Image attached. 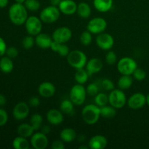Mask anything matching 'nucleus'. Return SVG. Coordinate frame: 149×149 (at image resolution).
Returning a JSON list of instances; mask_svg holds the SVG:
<instances>
[{
	"mask_svg": "<svg viewBox=\"0 0 149 149\" xmlns=\"http://www.w3.org/2000/svg\"><path fill=\"white\" fill-rule=\"evenodd\" d=\"M72 37V31L67 26H61L53 31L52 38L53 41L59 43H66Z\"/></svg>",
	"mask_w": 149,
	"mask_h": 149,
	"instance_id": "obj_10",
	"label": "nucleus"
},
{
	"mask_svg": "<svg viewBox=\"0 0 149 149\" xmlns=\"http://www.w3.org/2000/svg\"><path fill=\"white\" fill-rule=\"evenodd\" d=\"M109 103L115 109H122L127 103L126 95L121 89H114L109 95Z\"/></svg>",
	"mask_w": 149,
	"mask_h": 149,
	"instance_id": "obj_7",
	"label": "nucleus"
},
{
	"mask_svg": "<svg viewBox=\"0 0 149 149\" xmlns=\"http://www.w3.org/2000/svg\"><path fill=\"white\" fill-rule=\"evenodd\" d=\"M100 116L102 117L107 118V119H109V118H113L116 116V109L114 107H113L112 106H102V107H100Z\"/></svg>",
	"mask_w": 149,
	"mask_h": 149,
	"instance_id": "obj_31",
	"label": "nucleus"
},
{
	"mask_svg": "<svg viewBox=\"0 0 149 149\" xmlns=\"http://www.w3.org/2000/svg\"><path fill=\"white\" fill-rule=\"evenodd\" d=\"M25 27L29 35L36 36L42 32V21L40 17L36 16H29L25 23Z\"/></svg>",
	"mask_w": 149,
	"mask_h": 149,
	"instance_id": "obj_8",
	"label": "nucleus"
},
{
	"mask_svg": "<svg viewBox=\"0 0 149 149\" xmlns=\"http://www.w3.org/2000/svg\"><path fill=\"white\" fill-rule=\"evenodd\" d=\"M51 130V128L49 125H44L41 127V132H43L45 135H47V134L49 133Z\"/></svg>",
	"mask_w": 149,
	"mask_h": 149,
	"instance_id": "obj_46",
	"label": "nucleus"
},
{
	"mask_svg": "<svg viewBox=\"0 0 149 149\" xmlns=\"http://www.w3.org/2000/svg\"><path fill=\"white\" fill-rule=\"evenodd\" d=\"M60 138L63 142L71 143L77 138V132L72 128H65L61 130Z\"/></svg>",
	"mask_w": 149,
	"mask_h": 149,
	"instance_id": "obj_26",
	"label": "nucleus"
},
{
	"mask_svg": "<svg viewBox=\"0 0 149 149\" xmlns=\"http://www.w3.org/2000/svg\"><path fill=\"white\" fill-rule=\"evenodd\" d=\"M55 87L52 83L45 81L41 83L38 87V93L39 95L45 98L52 97L55 93Z\"/></svg>",
	"mask_w": 149,
	"mask_h": 149,
	"instance_id": "obj_15",
	"label": "nucleus"
},
{
	"mask_svg": "<svg viewBox=\"0 0 149 149\" xmlns=\"http://www.w3.org/2000/svg\"><path fill=\"white\" fill-rule=\"evenodd\" d=\"M103 66V63L102 61L98 58H92L88 61L86 64V70L88 72L89 75L91 76L93 74H96L102 70Z\"/></svg>",
	"mask_w": 149,
	"mask_h": 149,
	"instance_id": "obj_20",
	"label": "nucleus"
},
{
	"mask_svg": "<svg viewBox=\"0 0 149 149\" xmlns=\"http://www.w3.org/2000/svg\"><path fill=\"white\" fill-rule=\"evenodd\" d=\"M98 86L95 83H91V84H88L87 88H86L87 94H88L90 96H95L98 93Z\"/></svg>",
	"mask_w": 149,
	"mask_h": 149,
	"instance_id": "obj_40",
	"label": "nucleus"
},
{
	"mask_svg": "<svg viewBox=\"0 0 149 149\" xmlns=\"http://www.w3.org/2000/svg\"><path fill=\"white\" fill-rule=\"evenodd\" d=\"M15 2L17 3H20V4H24L25 1H26V0H15Z\"/></svg>",
	"mask_w": 149,
	"mask_h": 149,
	"instance_id": "obj_50",
	"label": "nucleus"
},
{
	"mask_svg": "<svg viewBox=\"0 0 149 149\" xmlns=\"http://www.w3.org/2000/svg\"><path fill=\"white\" fill-rule=\"evenodd\" d=\"M8 121V113L4 109H0V127L4 126Z\"/></svg>",
	"mask_w": 149,
	"mask_h": 149,
	"instance_id": "obj_42",
	"label": "nucleus"
},
{
	"mask_svg": "<svg viewBox=\"0 0 149 149\" xmlns=\"http://www.w3.org/2000/svg\"><path fill=\"white\" fill-rule=\"evenodd\" d=\"M7 99L6 97L2 94H0V106H3L6 104Z\"/></svg>",
	"mask_w": 149,
	"mask_h": 149,
	"instance_id": "obj_47",
	"label": "nucleus"
},
{
	"mask_svg": "<svg viewBox=\"0 0 149 149\" xmlns=\"http://www.w3.org/2000/svg\"><path fill=\"white\" fill-rule=\"evenodd\" d=\"M61 15V11L59 8L55 6H48L41 11V20L45 23H53L59 19Z\"/></svg>",
	"mask_w": 149,
	"mask_h": 149,
	"instance_id": "obj_6",
	"label": "nucleus"
},
{
	"mask_svg": "<svg viewBox=\"0 0 149 149\" xmlns=\"http://www.w3.org/2000/svg\"><path fill=\"white\" fill-rule=\"evenodd\" d=\"M133 77L138 81H143L146 77V72L141 68H137L132 74Z\"/></svg>",
	"mask_w": 149,
	"mask_h": 149,
	"instance_id": "obj_38",
	"label": "nucleus"
},
{
	"mask_svg": "<svg viewBox=\"0 0 149 149\" xmlns=\"http://www.w3.org/2000/svg\"><path fill=\"white\" fill-rule=\"evenodd\" d=\"M77 13L78 15L81 18H88L91 15V7L87 2L82 1L77 4Z\"/></svg>",
	"mask_w": 149,
	"mask_h": 149,
	"instance_id": "obj_25",
	"label": "nucleus"
},
{
	"mask_svg": "<svg viewBox=\"0 0 149 149\" xmlns=\"http://www.w3.org/2000/svg\"><path fill=\"white\" fill-rule=\"evenodd\" d=\"M30 143L35 149H45L49 144V140L47 135L42 132H38L33 133L31 137Z\"/></svg>",
	"mask_w": 149,
	"mask_h": 149,
	"instance_id": "obj_12",
	"label": "nucleus"
},
{
	"mask_svg": "<svg viewBox=\"0 0 149 149\" xmlns=\"http://www.w3.org/2000/svg\"><path fill=\"white\" fill-rule=\"evenodd\" d=\"M137 68V62L130 57H124L117 62V69L122 75H132Z\"/></svg>",
	"mask_w": 149,
	"mask_h": 149,
	"instance_id": "obj_4",
	"label": "nucleus"
},
{
	"mask_svg": "<svg viewBox=\"0 0 149 149\" xmlns=\"http://www.w3.org/2000/svg\"><path fill=\"white\" fill-rule=\"evenodd\" d=\"M34 44L35 38H33V36H31V35L29 34L28 36H25L23 38V41H22V46L26 49H29L31 47H33Z\"/></svg>",
	"mask_w": 149,
	"mask_h": 149,
	"instance_id": "obj_36",
	"label": "nucleus"
},
{
	"mask_svg": "<svg viewBox=\"0 0 149 149\" xmlns=\"http://www.w3.org/2000/svg\"><path fill=\"white\" fill-rule=\"evenodd\" d=\"M87 91L83 84H77L71 87L69 93V98L76 106H81L86 100Z\"/></svg>",
	"mask_w": 149,
	"mask_h": 149,
	"instance_id": "obj_5",
	"label": "nucleus"
},
{
	"mask_svg": "<svg viewBox=\"0 0 149 149\" xmlns=\"http://www.w3.org/2000/svg\"><path fill=\"white\" fill-rule=\"evenodd\" d=\"M34 130L32 127L31 124L23 123L18 126L17 129V134L19 136L23 137V138H31L34 133Z\"/></svg>",
	"mask_w": 149,
	"mask_h": 149,
	"instance_id": "obj_24",
	"label": "nucleus"
},
{
	"mask_svg": "<svg viewBox=\"0 0 149 149\" xmlns=\"http://www.w3.org/2000/svg\"><path fill=\"white\" fill-rule=\"evenodd\" d=\"M53 39L48 34L45 33H39L35 37V44L36 46L42 49L50 48Z\"/></svg>",
	"mask_w": 149,
	"mask_h": 149,
	"instance_id": "obj_19",
	"label": "nucleus"
},
{
	"mask_svg": "<svg viewBox=\"0 0 149 149\" xmlns=\"http://www.w3.org/2000/svg\"><path fill=\"white\" fill-rule=\"evenodd\" d=\"M9 3V0H0V8H4Z\"/></svg>",
	"mask_w": 149,
	"mask_h": 149,
	"instance_id": "obj_48",
	"label": "nucleus"
},
{
	"mask_svg": "<svg viewBox=\"0 0 149 149\" xmlns=\"http://www.w3.org/2000/svg\"><path fill=\"white\" fill-rule=\"evenodd\" d=\"M74 104L70 99L63 100L60 105V109L61 111L68 115H71L74 113Z\"/></svg>",
	"mask_w": 149,
	"mask_h": 149,
	"instance_id": "obj_30",
	"label": "nucleus"
},
{
	"mask_svg": "<svg viewBox=\"0 0 149 149\" xmlns=\"http://www.w3.org/2000/svg\"><path fill=\"white\" fill-rule=\"evenodd\" d=\"M101 85L102 87L106 91H111L115 89L114 84L110 79H103L101 81Z\"/></svg>",
	"mask_w": 149,
	"mask_h": 149,
	"instance_id": "obj_39",
	"label": "nucleus"
},
{
	"mask_svg": "<svg viewBox=\"0 0 149 149\" xmlns=\"http://www.w3.org/2000/svg\"><path fill=\"white\" fill-rule=\"evenodd\" d=\"M85 1H89V0H85Z\"/></svg>",
	"mask_w": 149,
	"mask_h": 149,
	"instance_id": "obj_53",
	"label": "nucleus"
},
{
	"mask_svg": "<svg viewBox=\"0 0 149 149\" xmlns=\"http://www.w3.org/2000/svg\"><path fill=\"white\" fill-rule=\"evenodd\" d=\"M146 104L149 106V93L146 95Z\"/></svg>",
	"mask_w": 149,
	"mask_h": 149,
	"instance_id": "obj_51",
	"label": "nucleus"
},
{
	"mask_svg": "<svg viewBox=\"0 0 149 149\" xmlns=\"http://www.w3.org/2000/svg\"><path fill=\"white\" fill-rule=\"evenodd\" d=\"M107 138L102 135L92 137L88 142L89 148L91 149H103L107 146Z\"/></svg>",
	"mask_w": 149,
	"mask_h": 149,
	"instance_id": "obj_18",
	"label": "nucleus"
},
{
	"mask_svg": "<svg viewBox=\"0 0 149 149\" xmlns=\"http://www.w3.org/2000/svg\"><path fill=\"white\" fill-rule=\"evenodd\" d=\"M146 104V96L141 93L132 95L127 100V105L132 110H138Z\"/></svg>",
	"mask_w": 149,
	"mask_h": 149,
	"instance_id": "obj_13",
	"label": "nucleus"
},
{
	"mask_svg": "<svg viewBox=\"0 0 149 149\" xmlns=\"http://www.w3.org/2000/svg\"><path fill=\"white\" fill-rule=\"evenodd\" d=\"M50 48L53 52H57L62 57H67L70 52L69 47L65 43H59L55 41L52 42Z\"/></svg>",
	"mask_w": 149,
	"mask_h": 149,
	"instance_id": "obj_23",
	"label": "nucleus"
},
{
	"mask_svg": "<svg viewBox=\"0 0 149 149\" xmlns=\"http://www.w3.org/2000/svg\"><path fill=\"white\" fill-rule=\"evenodd\" d=\"M29 104L30 105L31 107H37L40 104V100L36 96H33L30 98L29 101Z\"/></svg>",
	"mask_w": 149,
	"mask_h": 149,
	"instance_id": "obj_45",
	"label": "nucleus"
},
{
	"mask_svg": "<svg viewBox=\"0 0 149 149\" xmlns=\"http://www.w3.org/2000/svg\"><path fill=\"white\" fill-rule=\"evenodd\" d=\"M66 58L68 64L76 70L84 68L87 62V55L79 49L70 51Z\"/></svg>",
	"mask_w": 149,
	"mask_h": 149,
	"instance_id": "obj_3",
	"label": "nucleus"
},
{
	"mask_svg": "<svg viewBox=\"0 0 149 149\" xmlns=\"http://www.w3.org/2000/svg\"><path fill=\"white\" fill-rule=\"evenodd\" d=\"M107 28V22L103 17H94L88 22L87 30L93 34L103 33Z\"/></svg>",
	"mask_w": 149,
	"mask_h": 149,
	"instance_id": "obj_9",
	"label": "nucleus"
},
{
	"mask_svg": "<svg viewBox=\"0 0 149 149\" xmlns=\"http://www.w3.org/2000/svg\"><path fill=\"white\" fill-rule=\"evenodd\" d=\"M43 118L39 113H34L30 119V124L35 131H38L42 127Z\"/></svg>",
	"mask_w": 149,
	"mask_h": 149,
	"instance_id": "obj_32",
	"label": "nucleus"
},
{
	"mask_svg": "<svg viewBox=\"0 0 149 149\" xmlns=\"http://www.w3.org/2000/svg\"><path fill=\"white\" fill-rule=\"evenodd\" d=\"M80 42L84 46H89L93 41V33H90L89 31H84L80 35Z\"/></svg>",
	"mask_w": 149,
	"mask_h": 149,
	"instance_id": "obj_34",
	"label": "nucleus"
},
{
	"mask_svg": "<svg viewBox=\"0 0 149 149\" xmlns=\"http://www.w3.org/2000/svg\"><path fill=\"white\" fill-rule=\"evenodd\" d=\"M18 54V49L16 47H10L7 48L6 55H7V56H8L9 58H12V59L15 58H17Z\"/></svg>",
	"mask_w": 149,
	"mask_h": 149,
	"instance_id": "obj_41",
	"label": "nucleus"
},
{
	"mask_svg": "<svg viewBox=\"0 0 149 149\" xmlns=\"http://www.w3.org/2000/svg\"><path fill=\"white\" fill-rule=\"evenodd\" d=\"M30 144V142L28 141L27 138L19 135L13 141V146L15 149H29Z\"/></svg>",
	"mask_w": 149,
	"mask_h": 149,
	"instance_id": "obj_28",
	"label": "nucleus"
},
{
	"mask_svg": "<svg viewBox=\"0 0 149 149\" xmlns=\"http://www.w3.org/2000/svg\"><path fill=\"white\" fill-rule=\"evenodd\" d=\"M9 18L13 24L21 26L28 18V10L23 4L15 2L10 6L8 11Z\"/></svg>",
	"mask_w": 149,
	"mask_h": 149,
	"instance_id": "obj_1",
	"label": "nucleus"
},
{
	"mask_svg": "<svg viewBox=\"0 0 149 149\" xmlns=\"http://www.w3.org/2000/svg\"><path fill=\"white\" fill-rule=\"evenodd\" d=\"M29 111L30 110H29V104H27L26 102H19L13 108V117L16 120H23L29 116Z\"/></svg>",
	"mask_w": 149,
	"mask_h": 149,
	"instance_id": "obj_14",
	"label": "nucleus"
},
{
	"mask_svg": "<svg viewBox=\"0 0 149 149\" xmlns=\"http://www.w3.org/2000/svg\"><path fill=\"white\" fill-rule=\"evenodd\" d=\"M47 122L52 125H61L64 120L63 112L58 109H52L47 113Z\"/></svg>",
	"mask_w": 149,
	"mask_h": 149,
	"instance_id": "obj_17",
	"label": "nucleus"
},
{
	"mask_svg": "<svg viewBox=\"0 0 149 149\" xmlns=\"http://www.w3.org/2000/svg\"><path fill=\"white\" fill-rule=\"evenodd\" d=\"M28 10L31 12L37 11L40 8V2L38 0H26L23 4Z\"/></svg>",
	"mask_w": 149,
	"mask_h": 149,
	"instance_id": "obj_35",
	"label": "nucleus"
},
{
	"mask_svg": "<svg viewBox=\"0 0 149 149\" xmlns=\"http://www.w3.org/2000/svg\"><path fill=\"white\" fill-rule=\"evenodd\" d=\"M49 1H50L51 5L55 6V7H58L60 3L61 2V1H62V0H49Z\"/></svg>",
	"mask_w": 149,
	"mask_h": 149,
	"instance_id": "obj_49",
	"label": "nucleus"
},
{
	"mask_svg": "<svg viewBox=\"0 0 149 149\" xmlns=\"http://www.w3.org/2000/svg\"><path fill=\"white\" fill-rule=\"evenodd\" d=\"M7 44L2 37L0 36V58L4 56L7 50Z\"/></svg>",
	"mask_w": 149,
	"mask_h": 149,
	"instance_id": "obj_43",
	"label": "nucleus"
},
{
	"mask_svg": "<svg viewBox=\"0 0 149 149\" xmlns=\"http://www.w3.org/2000/svg\"><path fill=\"white\" fill-rule=\"evenodd\" d=\"M89 77H90V75H89L87 70L83 68L77 69L75 75H74V79H75L77 84H84L87 81Z\"/></svg>",
	"mask_w": 149,
	"mask_h": 149,
	"instance_id": "obj_29",
	"label": "nucleus"
},
{
	"mask_svg": "<svg viewBox=\"0 0 149 149\" xmlns=\"http://www.w3.org/2000/svg\"><path fill=\"white\" fill-rule=\"evenodd\" d=\"M63 143L64 142L62 140H61V141L56 140V141L52 142L51 148L52 149H64L65 148V145H64Z\"/></svg>",
	"mask_w": 149,
	"mask_h": 149,
	"instance_id": "obj_44",
	"label": "nucleus"
},
{
	"mask_svg": "<svg viewBox=\"0 0 149 149\" xmlns=\"http://www.w3.org/2000/svg\"><path fill=\"white\" fill-rule=\"evenodd\" d=\"M95 103L99 107H102L109 103V95L103 93H98L95 96Z\"/></svg>",
	"mask_w": 149,
	"mask_h": 149,
	"instance_id": "obj_33",
	"label": "nucleus"
},
{
	"mask_svg": "<svg viewBox=\"0 0 149 149\" xmlns=\"http://www.w3.org/2000/svg\"><path fill=\"white\" fill-rule=\"evenodd\" d=\"M61 13L66 15H71L77 13V4L74 0H62L58 6Z\"/></svg>",
	"mask_w": 149,
	"mask_h": 149,
	"instance_id": "obj_16",
	"label": "nucleus"
},
{
	"mask_svg": "<svg viewBox=\"0 0 149 149\" xmlns=\"http://www.w3.org/2000/svg\"><path fill=\"white\" fill-rule=\"evenodd\" d=\"M87 148H88V147L87 146H79V148H81V149H82V148H84V149H87Z\"/></svg>",
	"mask_w": 149,
	"mask_h": 149,
	"instance_id": "obj_52",
	"label": "nucleus"
},
{
	"mask_svg": "<svg viewBox=\"0 0 149 149\" xmlns=\"http://www.w3.org/2000/svg\"><path fill=\"white\" fill-rule=\"evenodd\" d=\"M113 0H93L94 7L100 13H107L113 6Z\"/></svg>",
	"mask_w": 149,
	"mask_h": 149,
	"instance_id": "obj_21",
	"label": "nucleus"
},
{
	"mask_svg": "<svg viewBox=\"0 0 149 149\" xmlns=\"http://www.w3.org/2000/svg\"><path fill=\"white\" fill-rule=\"evenodd\" d=\"M14 68L12 58L8 56H2L0 59V71L4 74H10Z\"/></svg>",
	"mask_w": 149,
	"mask_h": 149,
	"instance_id": "obj_22",
	"label": "nucleus"
},
{
	"mask_svg": "<svg viewBox=\"0 0 149 149\" xmlns=\"http://www.w3.org/2000/svg\"><path fill=\"white\" fill-rule=\"evenodd\" d=\"M105 60H106V62L107 64H109V65H113V64L116 63V61H117L116 54L113 51L109 50L106 53Z\"/></svg>",
	"mask_w": 149,
	"mask_h": 149,
	"instance_id": "obj_37",
	"label": "nucleus"
},
{
	"mask_svg": "<svg viewBox=\"0 0 149 149\" xmlns=\"http://www.w3.org/2000/svg\"><path fill=\"white\" fill-rule=\"evenodd\" d=\"M81 116L87 125H95L98 122L100 116V107L96 104H88L83 108Z\"/></svg>",
	"mask_w": 149,
	"mask_h": 149,
	"instance_id": "obj_2",
	"label": "nucleus"
},
{
	"mask_svg": "<svg viewBox=\"0 0 149 149\" xmlns=\"http://www.w3.org/2000/svg\"><path fill=\"white\" fill-rule=\"evenodd\" d=\"M133 83V79L131 75H122L118 80V87L119 89L124 90L129 89Z\"/></svg>",
	"mask_w": 149,
	"mask_h": 149,
	"instance_id": "obj_27",
	"label": "nucleus"
},
{
	"mask_svg": "<svg viewBox=\"0 0 149 149\" xmlns=\"http://www.w3.org/2000/svg\"><path fill=\"white\" fill-rule=\"evenodd\" d=\"M97 46L103 50H110L114 45V39L108 33H100L97 34L95 39Z\"/></svg>",
	"mask_w": 149,
	"mask_h": 149,
	"instance_id": "obj_11",
	"label": "nucleus"
}]
</instances>
